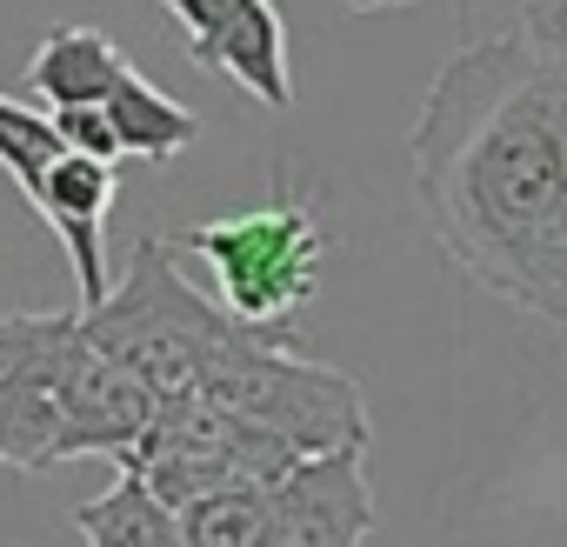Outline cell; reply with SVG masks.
Returning a JSON list of instances; mask_svg holds the SVG:
<instances>
[{"label":"cell","instance_id":"1","mask_svg":"<svg viewBox=\"0 0 567 547\" xmlns=\"http://www.w3.org/2000/svg\"><path fill=\"white\" fill-rule=\"evenodd\" d=\"M408 161L441 254L494 301L567 334V54L520 34L447 54Z\"/></svg>","mask_w":567,"mask_h":547},{"label":"cell","instance_id":"2","mask_svg":"<svg viewBox=\"0 0 567 547\" xmlns=\"http://www.w3.org/2000/svg\"><path fill=\"white\" fill-rule=\"evenodd\" d=\"M194 394L247 414L274 441H288L301 461L341 454V447L368 454V441H374L361 388L341 368L301 354L295 328H240L234 321V334L220 341V354L207 361V374H200Z\"/></svg>","mask_w":567,"mask_h":547},{"label":"cell","instance_id":"3","mask_svg":"<svg viewBox=\"0 0 567 547\" xmlns=\"http://www.w3.org/2000/svg\"><path fill=\"white\" fill-rule=\"evenodd\" d=\"M81 334L114 368H127L154 401H167V394L200 388L207 361L234 334V314L174 267V247L161 234H141L121 281L107 288V301L81 314Z\"/></svg>","mask_w":567,"mask_h":547},{"label":"cell","instance_id":"4","mask_svg":"<svg viewBox=\"0 0 567 547\" xmlns=\"http://www.w3.org/2000/svg\"><path fill=\"white\" fill-rule=\"evenodd\" d=\"M167 247L207 260L214 301L240 328H288L321 295L328 240H321L315 214L288 194L267 207H247V214H227V220H200V227L174 234Z\"/></svg>","mask_w":567,"mask_h":547},{"label":"cell","instance_id":"5","mask_svg":"<svg viewBox=\"0 0 567 547\" xmlns=\"http://www.w3.org/2000/svg\"><path fill=\"white\" fill-rule=\"evenodd\" d=\"M301 454L288 441H274L267 427H254L247 414L220 407V401H200V394H167L147 421V434L114 461L127 474L147 481V494L161 507H187L200 494H220V487H274Z\"/></svg>","mask_w":567,"mask_h":547},{"label":"cell","instance_id":"6","mask_svg":"<svg viewBox=\"0 0 567 547\" xmlns=\"http://www.w3.org/2000/svg\"><path fill=\"white\" fill-rule=\"evenodd\" d=\"M81 341L74 314H0V461L28 474L61 461V381Z\"/></svg>","mask_w":567,"mask_h":547},{"label":"cell","instance_id":"7","mask_svg":"<svg viewBox=\"0 0 567 547\" xmlns=\"http://www.w3.org/2000/svg\"><path fill=\"white\" fill-rule=\"evenodd\" d=\"M374 487L368 454H315L295 461L267 494V540L260 547H368L374 534Z\"/></svg>","mask_w":567,"mask_h":547},{"label":"cell","instance_id":"8","mask_svg":"<svg viewBox=\"0 0 567 547\" xmlns=\"http://www.w3.org/2000/svg\"><path fill=\"white\" fill-rule=\"evenodd\" d=\"M34 207H41V220L61 234V247H68V260H74V288H81V314L87 308H101L107 301V247H101V227H107V207H114V167L107 161H94V154H61L41 180H34V194H28Z\"/></svg>","mask_w":567,"mask_h":547},{"label":"cell","instance_id":"9","mask_svg":"<svg viewBox=\"0 0 567 547\" xmlns=\"http://www.w3.org/2000/svg\"><path fill=\"white\" fill-rule=\"evenodd\" d=\"M194 68H214L227 74L240 94H254L260 107L288 114L295 107V74H288V21H280L274 0H240V8L207 34V41H187Z\"/></svg>","mask_w":567,"mask_h":547},{"label":"cell","instance_id":"10","mask_svg":"<svg viewBox=\"0 0 567 547\" xmlns=\"http://www.w3.org/2000/svg\"><path fill=\"white\" fill-rule=\"evenodd\" d=\"M127 68H134V61H127L101 28L74 21V28H54V34L34 48V61H28V87L48 101V114H68V107H107V94L121 87Z\"/></svg>","mask_w":567,"mask_h":547},{"label":"cell","instance_id":"11","mask_svg":"<svg viewBox=\"0 0 567 547\" xmlns=\"http://www.w3.org/2000/svg\"><path fill=\"white\" fill-rule=\"evenodd\" d=\"M101 114H107L121 154H141V161H174V154H187V147L200 141V114L181 107L174 94H161L141 68L121 74V87L107 94Z\"/></svg>","mask_w":567,"mask_h":547},{"label":"cell","instance_id":"12","mask_svg":"<svg viewBox=\"0 0 567 547\" xmlns=\"http://www.w3.org/2000/svg\"><path fill=\"white\" fill-rule=\"evenodd\" d=\"M74 527H81L87 547H181L174 507H161V500L147 494V481L127 474V467L114 474L107 494H94V500L74 507Z\"/></svg>","mask_w":567,"mask_h":547},{"label":"cell","instance_id":"13","mask_svg":"<svg viewBox=\"0 0 567 547\" xmlns=\"http://www.w3.org/2000/svg\"><path fill=\"white\" fill-rule=\"evenodd\" d=\"M267 494L274 487H220L187 500L181 520V547H260L267 540Z\"/></svg>","mask_w":567,"mask_h":547},{"label":"cell","instance_id":"14","mask_svg":"<svg viewBox=\"0 0 567 547\" xmlns=\"http://www.w3.org/2000/svg\"><path fill=\"white\" fill-rule=\"evenodd\" d=\"M61 154H68V141H61L54 114H34V107H21L14 94H0V167H8V180H14L21 194H34V180H41Z\"/></svg>","mask_w":567,"mask_h":547},{"label":"cell","instance_id":"15","mask_svg":"<svg viewBox=\"0 0 567 547\" xmlns=\"http://www.w3.org/2000/svg\"><path fill=\"white\" fill-rule=\"evenodd\" d=\"M54 127H61V141L74 147V154H94V161H121V141H114V127H107V114L101 107H68V114H54Z\"/></svg>","mask_w":567,"mask_h":547},{"label":"cell","instance_id":"16","mask_svg":"<svg viewBox=\"0 0 567 547\" xmlns=\"http://www.w3.org/2000/svg\"><path fill=\"white\" fill-rule=\"evenodd\" d=\"M520 41L540 54H567V0H520Z\"/></svg>","mask_w":567,"mask_h":547},{"label":"cell","instance_id":"17","mask_svg":"<svg viewBox=\"0 0 567 547\" xmlns=\"http://www.w3.org/2000/svg\"><path fill=\"white\" fill-rule=\"evenodd\" d=\"M234 8H240V0H167V14L187 28V41H207V34H214Z\"/></svg>","mask_w":567,"mask_h":547},{"label":"cell","instance_id":"18","mask_svg":"<svg viewBox=\"0 0 567 547\" xmlns=\"http://www.w3.org/2000/svg\"><path fill=\"white\" fill-rule=\"evenodd\" d=\"M348 14H388V8H408V0H341Z\"/></svg>","mask_w":567,"mask_h":547}]
</instances>
